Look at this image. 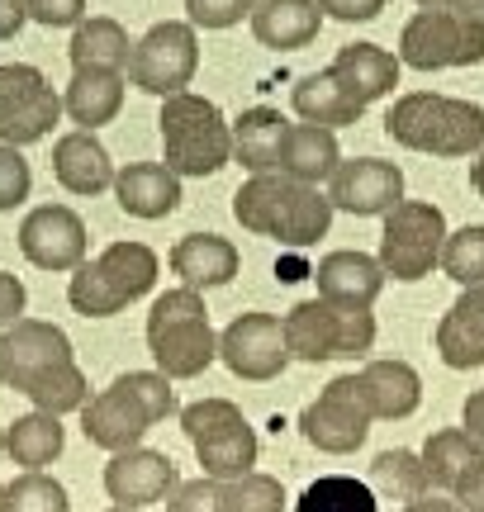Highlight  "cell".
I'll use <instances>...</instances> for the list:
<instances>
[{
  "mask_svg": "<svg viewBox=\"0 0 484 512\" xmlns=\"http://www.w3.org/2000/svg\"><path fill=\"white\" fill-rule=\"evenodd\" d=\"M233 219L247 233L276 238L285 247H314L333 223V200L318 185H299L280 171H266V176H247L238 185Z\"/></svg>",
  "mask_w": 484,
  "mask_h": 512,
  "instance_id": "cell-1",
  "label": "cell"
},
{
  "mask_svg": "<svg viewBox=\"0 0 484 512\" xmlns=\"http://www.w3.org/2000/svg\"><path fill=\"white\" fill-rule=\"evenodd\" d=\"M176 413V389H171L167 375H157V370H129V375H119L110 389H100L86 408H81V432L91 446L100 451H133V446H143L152 427L162 418Z\"/></svg>",
  "mask_w": 484,
  "mask_h": 512,
  "instance_id": "cell-2",
  "label": "cell"
},
{
  "mask_svg": "<svg viewBox=\"0 0 484 512\" xmlns=\"http://www.w3.org/2000/svg\"><path fill=\"white\" fill-rule=\"evenodd\" d=\"M385 133L409 152L428 157H470L484 147V105L437 91L399 95L385 114Z\"/></svg>",
  "mask_w": 484,
  "mask_h": 512,
  "instance_id": "cell-3",
  "label": "cell"
},
{
  "mask_svg": "<svg viewBox=\"0 0 484 512\" xmlns=\"http://www.w3.org/2000/svg\"><path fill=\"white\" fill-rule=\"evenodd\" d=\"M148 351L157 375L167 380H195L219 361V332L209 328V309L200 290H167L152 299L148 313Z\"/></svg>",
  "mask_w": 484,
  "mask_h": 512,
  "instance_id": "cell-4",
  "label": "cell"
},
{
  "mask_svg": "<svg viewBox=\"0 0 484 512\" xmlns=\"http://www.w3.org/2000/svg\"><path fill=\"white\" fill-rule=\"evenodd\" d=\"M157 128H162V166L171 176H214V171H224L233 162L228 119L205 95H167L162 114H157Z\"/></svg>",
  "mask_w": 484,
  "mask_h": 512,
  "instance_id": "cell-5",
  "label": "cell"
},
{
  "mask_svg": "<svg viewBox=\"0 0 484 512\" xmlns=\"http://www.w3.org/2000/svg\"><path fill=\"white\" fill-rule=\"evenodd\" d=\"M157 271H162V261L148 242H110L95 261H81L72 271L67 304L81 318H114L157 285Z\"/></svg>",
  "mask_w": 484,
  "mask_h": 512,
  "instance_id": "cell-6",
  "label": "cell"
},
{
  "mask_svg": "<svg viewBox=\"0 0 484 512\" xmlns=\"http://www.w3.org/2000/svg\"><path fill=\"white\" fill-rule=\"evenodd\" d=\"M285 328V347L290 361H337V356H366L375 347V313L371 309H347V304H328V299H304L280 318Z\"/></svg>",
  "mask_w": 484,
  "mask_h": 512,
  "instance_id": "cell-7",
  "label": "cell"
},
{
  "mask_svg": "<svg viewBox=\"0 0 484 512\" xmlns=\"http://www.w3.org/2000/svg\"><path fill=\"white\" fill-rule=\"evenodd\" d=\"M442 247H447V214L428 200H404L385 214V233H380V271L385 280H423L432 266H442Z\"/></svg>",
  "mask_w": 484,
  "mask_h": 512,
  "instance_id": "cell-8",
  "label": "cell"
},
{
  "mask_svg": "<svg viewBox=\"0 0 484 512\" xmlns=\"http://www.w3.org/2000/svg\"><path fill=\"white\" fill-rule=\"evenodd\" d=\"M200 72V34H195V24L190 19H162V24H152L148 34L133 43L129 53V86L148 95H181L195 81Z\"/></svg>",
  "mask_w": 484,
  "mask_h": 512,
  "instance_id": "cell-9",
  "label": "cell"
},
{
  "mask_svg": "<svg viewBox=\"0 0 484 512\" xmlns=\"http://www.w3.org/2000/svg\"><path fill=\"white\" fill-rule=\"evenodd\" d=\"M399 62L413 72H447L484 62V19L451 10H418L399 34Z\"/></svg>",
  "mask_w": 484,
  "mask_h": 512,
  "instance_id": "cell-10",
  "label": "cell"
},
{
  "mask_svg": "<svg viewBox=\"0 0 484 512\" xmlns=\"http://www.w3.org/2000/svg\"><path fill=\"white\" fill-rule=\"evenodd\" d=\"M371 422L375 418L366 394H361V375L352 370V375H337L323 384V394L299 413V432L323 456H352L371 437Z\"/></svg>",
  "mask_w": 484,
  "mask_h": 512,
  "instance_id": "cell-11",
  "label": "cell"
},
{
  "mask_svg": "<svg viewBox=\"0 0 484 512\" xmlns=\"http://www.w3.org/2000/svg\"><path fill=\"white\" fill-rule=\"evenodd\" d=\"M72 337L57 328V323H43V318H19L0 332V384L15 389V394H34L38 384L57 375L62 366H72Z\"/></svg>",
  "mask_w": 484,
  "mask_h": 512,
  "instance_id": "cell-12",
  "label": "cell"
},
{
  "mask_svg": "<svg viewBox=\"0 0 484 512\" xmlns=\"http://www.w3.org/2000/svg\"><path fill=\"white\" fill-rule=\"evenodd\" d=\"M219 361H224L238 380H276L290 366V347H285V328L276 313H242L219 332Z\"/></svg>",
  "mask_w": 484,
  "mask_h": 512,
  "instance_id": "cell-13",
  "label": "cell"
},
{
  "mask_svg": "<svg viewBox=\"0 0 484 512\" xmlns=\"http://www.w3.org/2000/svg\"><path fill=\"white\" fill-rule=\"evenodd\" d=\"M19 252L38 271H76L86 261V223L67 204H38L19 223Z\"/></svg>",
  "mask_w": 484,
  "mask_h": 512,
  "instance_id": "cell-14",
  "label": "cell"
},
{
  "mask_svg": "<svg viewBox=\"0 0 484 512\" xmlns=\"http://www.w3.org/2000/svg\"><path fill=\"white\" fill-rule=\"evenodd\" d=\"M328 200L333 209H347L356 219H385L394 204H404V171L380 157H352L333 171L328 181Z\"/></svg>",
  "mask_w": 484,
  "mask_h": 512,
  "instance_id": "cell-15",
  "label": "cell"
},
{
  "mask_svg": "<svg viewBox=\"0 0 484 512\" xmlns=\"http://www.w3.org/2000/svg\"><path fill=\"white\" fill-rule=\"evenodd\" d=\"M181 484L176 475V460L167 451H148V446H133L119 451L105 465V494L114 508H148V503H167L171 489Z\"/></svg>",
  "mask_w": 484,
  "mask_h": 512,
  "instance_id": "cell-16",
  "label": "cell"
},
{
  "mask_svg": "<svg viewBox=\"0 0 484 512\" xmlns=\"http://www.w3.org/2000/svg\"><path fill=\"white\" fill-rule=\"evenodd\" d=\"M314 280H318V299L328 304H347V309H371L380 290H385V271L380 261L366 252H328L323 261L314 266Z\"/></svg>",
  "mask_w": 484,
  "mask_h": 512,
  "instance_id": "cell-17",
  "label": "cell"
},
{
  "mask_svg": "<svg viewBox=\"0 0 484 512\" xmlns=\"http://www.w3.org/2000/svg\"><path fill=\"white\" fill-rule=\"evenodd\" d=\"M399 67L404 62L390 48H380V43H347V48H337L328 72L356 105H375V100H385L399 86Z\"/></svg>",
  "mask_w": 484,
  "mask_h": 512,
  "instance_id": "cell-18",
  "label": "cell"
},
{
  "mask_svg": "<svg viewBox=\"0 0 484 512\" xmlns=\"http://www.w3.org/2000/svg\"><path fill=\"white\" fill-rule=\"evenodd\" d=\"M53 176L67 195H100V190H114V162L105 143L86 133V128H72L53 143Z\"/></svg>",
  "mask_w": 484,
  "mask_h": 512,
  "instance_id": "cell-19",
  "label": "cell"
},
{
  "mask_svg": "<svg viewBox=\"0 0 484 512\" xmlns=\"http://www.w3.org/2000/svg\"><path fill=\"white\" fill-rule=\"evenodd\" d=\"M167 261H171V271L181 275L186 290H219L242 266L238 247L228 238H219V233H186V238L171 247Z\"/></svg>",
  "mask_w": 484,
  "mask_h": 512,
  "instance_id": "cell-20",
  "label": "cell"
},
{
  "mask_svg": "<svg viewBox=\"0 0 484 512\" xmlns=\"http://www.w3.org/2000/svg\"><path fill=\"white\" fill-rule=\"evenodd\" d=\"M437 356L451 370L484 366V285L461 290V299L442 313V323H437Z\"/></svg>",
  "mask_w": 484,
  "mask_h": 512,
  "instance_id": "cell-21",
  "label": "cell"
},
{
  "mask_svg": "<svg viewBox=\"0 0 484 512\" xmlns=\"http://www.w3.org/2000/svg\"><path fill=\"white\" fill-rule=\"evenodd\" d=\"M114 200L133 219H167L181 204V176H171L162 162H129L114 171Z\"/></svg>",
  "mask_w": 484,
  "mask_h": 512,
  "instance_id": "cell-22",
  "label": "cell"
},
{
  "mask_svg": "<svg viewBox=\"0 0 484 512\" xmlns=\"http://www.w3.org/2000/svg\"><path fill=\"white\" fill-rule=\"evenodd\" d=\"M356 375H361V394L371 403L375 422H399L409 413H418L423 380H418V370L409 361H366Z\"/></svg>",
  "mask_w": 484,
  "mask_h": 512,
  "instance_id": "cell-23",
  "label": "cell"
},
{
  "mask_svg": "<svg viewBox=\"0 0 484 512\" xmlns=\"http://www.w3.org/2000/svg\"><path fill=\"white\" fill-rule=\"evenodd\" d=\"M228 133H233V162L252 176H266L280 166V143L290 133V119L271 105H252L228 124Z\"/></svg>",
  "mask_w": 484,
  "mask_h": 512,
  "instance_id": "cell-24",
  "label": "cell"
},
{
  "mask_svg": "<svg viewBox=\"0 0 484 512\" xmlns=\"http://www.w3.org/2000/svg\"><path fill=\"white\" fill-rule=\"evenodd\" d=\"M323 29V10L318 0H257L252 10V34L257 43L276 48V53H295L309 48Z\"/></svg>",
  "mask_w": 484,
  "mask_h": 512,
  "instance_id": "cell-25",
  "label": "cell"
},
{
  "mask_svg": "<svg viewBox=\"0 0 484 512\" xmlns=\"http://www.w3.org/2000/svg\"><path fill=\"white\" fill-rule=\"evenodd\" d=\"M342 166V147H337L333 128H314V124H290L285 143H280V176H290L299 185H318L333 181V171Z\"/></svg>",
  "mask_w": 484,
  "mask_h": 512,
  "instance_id": "cell-26",
  "label": "cell"
},
{
  "mask_svg": "<svg viewBox=\"0 0 484 512\" xmlns=\"http://www.w3.org/2000/svg\"><path fill=\"white\" fill-rule=\"evenodd\" d=\"M124 86H129L124 72H72L67 95H62V110L72 114L76 128L95 133L100 124H110L114 114L124 110Z\"/></svg>",
  "mask_w": 484,
  "mask_h": 512,
  "instance_id": "cell-27",
  "label": "cell"
},
{
  "mask_svg": "<svg viewBox=\"0 0 484 512\" xmlns=\"http://www.w3.org/2000/svg\"><path fill=\"white\" fill-rule=\"evenodd\" d=\"M62 446H67V432H62V418L53 413H24L15 418L5 432H0V451L15 460L19 470H43V465H53L62 456Z\"/></svg>",
  "mask_w": 484,
  "mask_h": 512,
  "instance_id": "cell-28",
  "label": "cell"
},
{
  "mask_svg": "<svg viewBox=\"0 0 484 512\" xmlns=\"http://www.w3.org/2000/svg\"><path fill=\"white\" fill-rule=\"evenodd\" d=\"M418 460H423V475H428L432 489L456 494V484L484 460V446L470 437L466 427H442V432L428 437V446L418 451Z\"/></svg>",
  "mask_w": 484,
  "mask_h": 512,
  "instance_id": "cell-29",
  "label": "cell"
},
{
  "mask_svg": "<svg viewBox=\"0 0 484 512\" xmlns=\"http://www.w3.org/2000/svg\"><path fill=\"white\" fill-rule=\"evenodd\" d=\"M67 53H72L76 72H124L133 43H129V34H124L119 19L95 15V19H81V24H76Z\"/></svg>",
  "mask_w": 484,
  "mask_h": 512,
  "instance_id": "cell-30",
  "label": "cell"
},
{
  "mask_svg": "<svg viewBox=\"0 0 484 512\" xmlns=\"http://www.w3.org/2000/svg\"><path fill=\"white\" fill-rule=\"evenodd\" d=\"M290 105H295V114L304 124H314V128H347L366 114V105H356L352 95L333 81V72L304 76L295 91H290Z\"/></svg>",
  "mask_w": 484,
  "mask_h": 512,
  "instance_id": "cell-31",
  "label": "cell"
},
{
  "mask_svg": "<svg viewBox=\"0 0 484 512\" xmlns=\"http://www.w3.org/2000/svg\"><path fill=\"white\" fill-rule=\"evenodd\" d=\"M257 432L242 422V427H233V432H224V437L214 441H200L195 446V460H200V470H205V479H219V484H228V479H242L252 475V465H257Z\"/></svg>",
  "mask_w": 484,
  "mask_h": 512,
  "instance_id": "cell-32",
  "label": "cell"
},
{
  "mask_svg": "<svg viewBox=\"0 0 484 512\" xmlns=\"http://www.w3.org/2000/svg\"><path fill=\"white\" fill-rule=\"evenodd\" d=\"M295 512H380V498H375L366 479L356 475H318L299 494Z\"/></svg>",
  "mask_w": 484,
  "mask_h": 512,
  "instance_id": "cell-33",
  "label": "cell"
},
{
  "mask_svg": "<svg viewBox=\"0 0 484 512\" xmlns=\"http://www.w3.org/2000/svg\"><path fill=\"white\" fill-rule=\"evenodd\" d=\"M366 484L375 489V498L385 494V498H394V503H413V498L432 494V484H428V475H423V460H418V451H380Z\"/></svg>",
  "mask_w": 484,
  "mask_h": 512,
  "instance_id": "cell-34",
  "label": "cell"
},
{
  "mask_svg": "<svg viewBox=\"0 0 484 512\" xmlns=\"http://www.w3.org/2000/svg\"><path fill=\"white\" fill-rule=\"evenodd\" d=\"M0 512H72V498L43 470H24L10 484H0Z\"/></svg>",
  "mask_w": 484,
  "mask_h": 512,
  "instance_id": "cell-35",
  "label": "cell"
},
{
  "mask_svg": "<svg viewBox=\"0 0 484 512\" xmlns=\"http://www.w3.org/2000/svg\"><path fill=\"white\" fill-rule=\"evenodd\" d=\"M57 114H62V95L48 86L43 95H34L24 110H15L10 119H0V143L5 147H29L38 138H48L57 124Z\"/></svg>",
  "mask_w": 484,
  "mask_h": 512,
  "instance_id": "cell-36",
  "label": "cell"
},
{
  "mask_svg": "<svg viewBox=\"0 0 484 512\" xmlns=\"http://www.w3.org/2000/svg\"><path fill=\"white\" fill-rule=\"evenodd\" d=\"M442 271H447V280H456L461 290L484 285V223H466V228L447 233Z\"/></svg>",
  "mask_w": 484,
  "mask_h": 512,
  "instance_id": "cell-37",
  "label": "cell"
},
{
  "mask_svg": "<svg viewBox=\"0 0 484 512\" xmlns=\"http://www.w3.org/2000/svg\"><path fill=\"white\" fill-rule=\"evenodd\" d=\"M219 508L224 512H285V489H280L276 475L252 470V475L219 484Z\"/></svg>",
  "mask_w": 484,
  "mask_h": 512,
  "instance_id": "cell-38",
  "label": "cell"
},
{
  "mask_svg": "<svg viewBox=\"0 0 484 512\" xmlns=\"http://www.w3.org/2000/svg\"><path fill=\"white\" fill-rule=\"evenodd\" d=\"M242 408L233 399H200V403H186L181 408V432L190 437V446H200V441H214L242 427Z\"/></svg>",
  "mask_w": 484,
  "mask_h": 512,
  "instance_id": "cell-39",
  "label": "cell"
},
{
  "mask_svg": "<svg viewBox=\"0 0 484 512\" xmlns=\"http://www.w3.org/2000/svg\"><path fill=\"white\" fill-rule=\"evenodd\" d=\"M48 91V76L29 67V62H5L0 67V119H10L15 110H24L34 95Z\"/></svg>",
  "mask_w": 484,
  "mask_h": 512,
  "instance_id": "cell-40",
  "label": "cell"
},
{
  "mask_svg": "<svg viewBox=\"0 0 484 512\" xmlns=\"http://www.w3.org/2000/svg\"><path fill=\"white\" fill-rule=\"evenodd\" d=\"M257 0H186V19L195 29H233L242 19H252Z\"/></svg>",
  "mask_w": 484,
  "mask_h": 512,
  "instance_id": "cell-41",
  "label": "cell"
},
{
  "mask_svg": "<svg viewBox=\"0 0 484 512\" xmlns=\"http://www.w3.org/2000/svg\"><path fill=\"white\" fill-rule=\"evenodd\" d=\"M29 190H34V171L24 162V152L0 143V214L29 200Z\"/></svg>",
  "mask_w": 484,
  "mask_h": 512,
  "instance_id": "cell-42",
  "label": "cell"
},
{
  "mask_svg": "<svg viewBox=\"0 0 484 512\" xmlns=\"http://www.w3.org/2000/svg\"><path fill=\"white\" fill-rule=\"evenodd\" d=\"M167 512H224L219 508V479H186L167 498Z\"/></svg>",
  "mask_w": 484,
  "mask_h": 512,
  "instance_id": "cell-43",
  "label": "cell"
},
{
  "mask_svg": "<svg viewBox=\"0 0 484 512\" xmlns=\"http://www.w3.org/2000/svg\"><path fill=\"white\" fill-rule=\"evenodd\" d=\"M24 5H29V19L48 29H76L86 19V0H24Z\"/></svg>",
  "mask_w": 484,
  "mask_h": 512,
  "instance_id": "cell-44",
  "label": "cell"
},
{
  "mask_svg": "<svg viewBox=\"0 0 484 512\" xmlns=\"http://www.w3.org/2000/svg\"><path fill=\"white\" fill-rule=\"evenodd\" d=\"M318 10L328 19H342V24H366L385 10V0H318Z\"/></svg>",
  "mask_w": 484,
  "mask_h": 512,
  "instance_id": "cell-45",
  "label": "cell"
},
{
  "mask_svg": "<svg viewBox=\"0 0 484 512\" xmlns=\"http://www.w3.org/2000/svg\"><path fill=\"white\" fill-rule=\"evenodd\" d=\"M24 304H29V294H24V285H19V275L0 271V332L24 318Z\"/></svg>",
  "mask_w": 484,
  "mask_h": 512,
  "instance_id": "cell-46",
  "label": "cell"
},
{
  "mask_svg": "<svg viewBox=\"0 0 484 512\" xmlns=\"http://www.w3.org/2000/svg\"><path fill=\"white\" fill-rule=\"evenodd\" d=\"M451 498H456V508L461 512H484V460L461 479V484H456V494Z\"/></svg>",
  "mask_w": 484,
  "mask_h": 512,
  "instance_id": "cell-47",
  "label": "cell"
},
{
  "mask_svg": "<svg viewBox=\"0 0 484 512\" xmlns=\"http://www.w3.org/2000/svg\"><path fill=\"white\" fill-rule=\"evenodd\" d=\"M24 19H29V5H24V0H0V43L15 38L19 29H24Z\"/></svg>",
  "mask_w": 484,
  "mask_h": 512,
  "instance_id": "cell-48",
  "label": "cell"
},
{
  "mask_svg": "<svg viewBox=\"0 0 484 512\" xmlns=\"http://www.w3.org/2000/svg\"><path fill=\"white\" fill-rule=\"evenodd\" d=\"M461 422H466V432L484 446V389H475L466 399V408H461Z\"/></svg>",
  "mask_w": 484,
  "mask_h": 512,
  "instance_id": "cell-49",
  "label": "cell"
},
{
  "mask_svg": "<svg viewBox=\"0 0 484 512\" xmlns=\"http://www.w3.org/2000/svg\"><path fill=\"white\" fill-rule=\"evenodd\" d=\"M404 512H461V508H456V498L423 494V498H413V503H404Z\"/></svg>",
  "mask_w": 484,
  "mask_h": 512,
  "instance_id": "cell-50",
  "label": "cell"
},
{
  "mask_svg": "<svg viewBox=\"0 0 484 512\" xmlns=\"http://www.w3.org/2000/svg\"><path fill=\"white\" fill-rule=\"evenodd\" d=\"M451 15H470V19H484V0H442Z\"/></svg>",
  "mask_w": 484,
  "mask_h": 512,
  "instance_id": "cell-51",
  "label": "cell"
},
{
  "mask_svg": "<svg viewBox=\"0 0 484 512\" xmlns=\"http://www.w3.org/2000/svg\"><path fill=\"white\" fill-rule=\"evenodd\" d=\"M470 185H475V190H480V200H484V152H480V162L470 166Z\"/></svg>",
  "mask_w": 484,
  "mask_h": 512,
  "instance_id": "cell-52",
  "label": "cell"
},
{
  "mask_svg": "<svg viewBox=\"0 0 484 512\" xmlns=\"http://www.w3.org/2000/svg\"><path fill=\"white\" fill-rule=\"evenodd\" d=\"M413 5H418V10H447L442 0H413Z\"/></svg>",
  "mask_w": 484,
  "mask_h": 512,
  "instance_id": "cell-53",
  "label": "cell"
},
{
  "mask_svg": "<svg viewBox=\"0 0 484 512\" xmlns=\"http://www.w3.org/2000/svg\"><path fill=\"white\" fill-rule=\"evenodd\" d=\"M105 512H143V508H105Z\"/></svg>",
  "mask_w": 484,
  "mask_h": 512,
  "instance_id": "cell-54",
  "label": "cell"
}]
</instances>
